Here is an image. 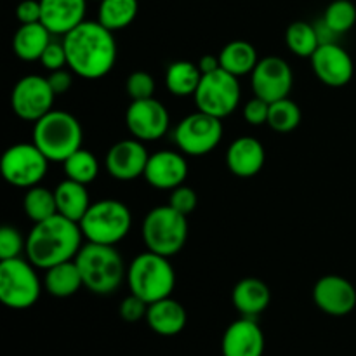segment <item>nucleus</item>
Here are the masks:
<instances>
[{
    "label": "nucleus",
    "mask_w": 356,
    "mask_h": 356,
    "mask_svg": "<svg viewBox=\"0 0 356 356\" xmlns=\"http://www.w3.org/2000/svg\"><path fill=\"white\" fill-rule=\"evenodd\" d=\"M148 302H145L143 299H139L138 296L131 294L120 302L118 306V315L124 322L136 323L139 320H146V313H148Z\"/></svg>",
    "instance_id": "38"
},
{
    "label": "nucleus",
    "mask_w": 356,
    "mask_h": 356,
    "mask_svg": "<svg viewBox=\"0 0 356 356\" xmlns=\"http://www.w3.org/2000/svg\"><path fill=\"white\" fill-rule=\"evenodd\" d=\"M301 108L291 97H284L275 103H270V113H268V125L275 132L287 134V132L296 131L301 124Z\"/></svg>",
    "instance_id": "33"
},
{
    "label": "nucleus",
    "mask_w": 356,
    "mask_h": 356,
    "mask_svg": "<svg viewBox=\"0 0 356 356\" xmlns=\"http://www.w3.org/2000/svg\"><path fill=\"white\" fill-rule=\"evenodd\" d=\"M268 113H270V103L257 96H254V99H250L243 106V120L252 127L268 124Z\"/></svg>",
    "instance_id": "40"
},
{
    "label": "nucleus",
    "mask_w": 356,
    "mask_h": 356,
    "mask_svg": "<svg viewBox=\"0 0 356 356\" xmlns=\"http://www.w3.org/2000/svg\"><path fill=\"white\" fill-rule=\"evenodd\" d=\"M54 90L49 86L47 76L24 75L13 87L10 108L14 115L24 122H37L54 110Z\"/></svg>",
    "instance_id": "12"
},
{
    "label": "nucleus",
    "mask_w": 356,
    "mask_h": 356,
    "mask_svg": "<svg viewBox=\"0 0 356 356\" xmlns=\"http://www.w3.org/2000/svg\"><path fill=\"white\" fill-rule=\"evenodd\" d=\"M72 70H56V72H51V75L47 76L49 80V86L51 89L54 90L56 96H61V94H66L73 86V75H72Z\"/></svg>",
    "instance_id": "42"
},
{
    "label": "nucleus",
    "mask_w": 356,
    "mask_h": 356,
    "mask_svg": "<svg viewBox=\"0 0 356 356\" xmlns=\"http://www.w3.org/2000/svg\"><path fill=\"white\" fill-rule=\"evenodd\" d=\"M313 302L330 316H346L356 308V289L341 275H325L313 287Z\"/></svg>",
    "instance_id": "17"
},
{
    "label": "nucleus",
    "mask_w": 356,
    "mask_h": 356,
    "mask_svg": "<svg viewBox=\"0 0 356 356\" xmlns=\"http://www.w3.org/2000/svg\"><path fill=\"white\" fill-rule=\"evenodd\" d=\"M23 211L33 225L56 216L58 214V205H56L54 190H49L40 184L28 188L23 197Z\"/></svg>",
    "instance_id": "31"
},
{
    "label": "nucleus",
    "mask_w": 356,
    "mask_h": 356,
    "mask_svg": "<svg viewBox=\"0 0 356 356\" xmlns=\"http://www.w3.org/2000/svg\"><path fill=\"white\" fill-rule=\"evenodd\" d=\"M188 216L170 205H159L146 214L143 221V242L146 250L172 257L183 250L188 240Z\"/></svg>",
    "instance_id": "7"
},
{
    "label": "nucleus",
    "mask_w": 356,
    "mask_h": 356,
    "mask_svg": "<svg viewBox=\"0 0 356 356\" xmlns=\"http://www.w3.org/2000/svg\"><path fill=\"white\" fill-rule=\"evenodd\" d=\"M33 143L49 162L63 163L82 148L83 129L75 115L51 110L33 124Z\"/></svg>",
    "instance_id": "4"
},
{
    "label": "nucleus",
    "mask_w": 356,
    "mask_h": 356,
    "mask_svg": "<svg viewBox=\"0 0 356 356\" xmlns=\"http://www.w3.org/2000/svg\"><path fill=\"white\" fill-rule=\"evenodd\" d=\"M37 266L23 257L0 261V301L10 309H28L38 301L42 292Z\"/></svg>",
    "instance_id": "8"
},
{
    "label": "nucleus",
    "mask_w": 356,
    "mask_h": 356,
    "mask_svg": "<svg viewBox=\"0 0 356 356\" xmlns=\"http://www.w3.org/2000/svg\"><path fill=\"white\" fill-rule=\"evenodd\" d=\"M202 72L198 65L191 61H174L165 72V86L176 97L195 96L200 86Z\"/></svg>",
    "instance_id": "28"
},
{
    "label": "nucleus",
    "mask_w": 356,
    "mask_h": 356,
    "mask_svg": "<svg viewBox=\"0 0 356 356\" xmlns=\"http://www.w3.org/2000/svg\"><path fill=\"white\" fill-rule=\"evenodd\" d=\"M222 356H263L264 334L254 318L242 316L222 334Z\"/></svg>",
    "instance_id": "19"
},
{
    "label": "nucleus",
    "mask_w": 356,
    "mask_h": 356,
    "mask_svg": "<svg viewBox=\"0 0 356 356\" xmlns=\"http://www.w3.org/2000/svg\"><path fill=\"white\" fill-rule=\"evenodd\" d=\"M83 233L79 222L56 214L35 222L26 238V257L38 270L73 261L82 249Z\"/></svg>",
    "instance_id": "2"
},
{
    "label": "nucleus",
    "mask_w": 356,
    "mask_h": 356,
    "mask_svg": "<svg viewBox=\"0 0 356 356\" xmlns=\"http://www.w3.org/2000/svg\"><path fill=\"white\" fill-rule=\"evenodd\" d=\"M232 302L236 312L247 318H256L264 312L271 302L270 287L261 278L247 277L242 278L233 287Z\"/></svg>",
    "instance_id": "23"
},
{
    "label": "nucleus",
    "mask_w": 356,
    "mask_h": 356,
    "mask_svg": "<svg viewBox=\"0 0 356 356\" xmlns=\"http://www.w3.org/2000/svg\"><path fill=\"white\" fill-rule=\"evenodd\" d=\"M170 115L156 97L132 101L125 111V125L132 138L143 143L159 141L167 134Z\"/></svg>",
    "instance_id": "13"
},
{
    "label": "nucleus",
    "mask_w": 356,
    "mask_h": 356,
    "mask_svg": "<svg viewBox=\"0 0 356 356\" xmlns=\"http://www.w3.org/2000/svg\"><path fill=\"white\" fill-rule=\"evenodd\" d=\"M146 183L156 190L172 191L174 188L184 184L188 177V162L184 153L162 149L149 155L146 163L145 176Z\"/></svg>",
    "instance_id": "18"
},
{
    "label": "nucleus",
    "mask_w": 356,
    "mask_h": 356,
    "mask_svg": "<svg viewBox=\"0 0 356 356\" xmlns=\"http://www.w3.org/2000/svg\"><path fill=\"white\" fill-rule=\"evenodd\" d=\"M83 287L97 296L113 294L127 280V268L115 245L86 242L75 257Z\"/></svg>",
    "instance_id": "3"
},
{
    "label": "nucleus",
    "mask_w": 356,
    "mask_h": 356,
    "mask_svg": "<svg viewBox=\"0 0 356 356\" xmlns=\"http://www.w3.org/2000/svg\"><path fill=\"white\" fill-rule=\"evenodd\" d=\"M198 204V197H197V191L193 188L186 186V184H181V186L174 188L170 191V197H169V205L172 209H176L177 212L184 216H190L191 212L197 209Z\"/></svg>",
    "instance_id": "37"
},
{
    "label": "nucleus",
    "mask_w": 356,
    "mask_h": 356,
    "mask_svg": "<svg viewBox=\"0 0 356 356\" xmlns=\"http://www.w3.org/2000/svg\"><path fill=\"white\" fill-rule=\"evenodd\" d=\"M42 19L52 35L65 37L86 21L87 0H40Z\"/></svg>",
    "instance_id": "21"
},
{
    "label": "nucleus",
    "mask_w": 356,
    "mask_h": 356,
    "mask_svg": "<svg viewBox=\"0 0 356 356\" xmlns=\"http://www.w3.org/2000/svg\"><path fill=\"white\" fill-rule=\"evenodd\" d=\"M26 250V240L14 226H2L0 228V261L21 257V252Z\"/></svg>",
    "instance_id": "35"
},
{
    "label": "nucleus",
    "mask_w": 356,
    "mask_h": 356,
    "mask_svg": "<svg viewBox=\"0 0 356 356\" xmlns=\"http://www.w3.org/2000/svg\"><path fill=\"white\" fill-rule=\"evenodd\" d=\"M42 66L49 72H56V70H63L68 66V58H66V49L65 44L61 42H54L47 45V49L44 51L40 58Z\"/></svg>",
    "instance_id": "39"
},
{
    "label": "nucleus",
    "mask_w": 356,
    "mask_h": 356,
    "mask_svg": "<svg viewBox=\"0 0 356 356\" xmlns=\"http://www.w3.org/2000/svg\"><path fill=\"white\" fill-rule=\"evenodd\" d=\"M52 42V33L42 23L21 24L13 38V51L21 61H40Z\"/></svg>",
    "instance_id": "24"
},
{
    "label": "nucleus",
    "mask_w": 356,
    "mask_h": 356,
    "mask_svg": "<svg viewBox=\"0 0 356 356\" xmlns=\"http://www.w3.org/2000/svg\"><path fill=\"white\" fill-rule=\"evenodd\" d=\"M155 79L149 75L148 72H132L129 75L127 82H125V90H127L129 97L132 101L138 99H148V97H155Z\"/></svg>",
    "instance_id": "36"
},
{
    "label": "nucleus",
    "mask_w": 356,
    "mask_h": 356,
    "mask_svg": "<svg viewBox=\"0 0 356 356\" xmlns=\"http://www.w3.org/2000/svg\"><path fill=\"white\" fill-rule=\"evenodd\" d=\"M79 225L87 242L117 245L131 232L132 214L124 202L103 198L90 204Z\"/></svg>",
    "instance_id": "6"
},
{
    "label": "nucleus",
    "mask_w": 356,
    "mask_h": 356,
    "mask_svg": "<svg viewBox=\"0 0 356 356\" xmlns=\"http://www.w3.org/2000/svg\"><path fill=\"white\" fill-rule=\"evenodd\" d=\"M285 44L292 54L299 58H312L320 47V38L316 26L306 21H294L285 31Z\"/></svg>",
    "instance_id": "30"
},
{
    "label": "nucleus",
    "mask_w": 356,
    "mask_h": 356,
    "mask_svg": "<svg viewBox=\"0 0 356 356\" xmlns=\"http://www.w3.org/2000/svg\"><path fill=\"white\" fill-rule=\"evenodd\" d=\"M266 152L259 139L242 136L236 138L226 149V165L236 177H254L263 170Z\"/></svg>",
    "instance_id": "20"
},
{
    "label": "nucleus",
    "mask_w": 356,
    "mask_h": 356,
    "mask_svg": "<svg viewBox=\"0 0 356 356\" xmlns=\"http://www.w3.org/2000/svg\"><path fill=\"white\" fill-rule=\"evenodd\" d=\"M16 17L21 24L40 23L42 7L40 0H23L16 7Z\"/></svg>",
    "instance_id": "41"
},
{
    "label": "nucleus",
    "mask_w": 356,
    "mask_h": 356,
    "mask_svg": "<svg viewBox=\"0 0 356 356\" xmlns=\"http://www.w3.org/2000/svg\"><path fill=\"white\" fill-rule=\"evenodd\" d=\"M250 83L257 97L266 103H275L289 97L294 87V73L285 59L278 56H266L257 61L256 68L250 73Z\"/></svg>",
    "instance_id": "14"
},
{
    "label": "nucleus",
    "mask_w": 356,
    "mask_h": 356,
    "mask_svg": "<svg viewBox=\"0 0 356 356\" xmlns=\"http://www.w3.org/2000/svg\"><path fill=\"white\" fill-rule=\"evenodd\" d=\"M138 13V0H99L97 21L108 30L118 31L132 24Z\"/></svg>",
    "instance_id": "29"
},
{
    "label": "nucleus",
    "mask_w": 356,
    "mask_h": 356,
    "mask_svg": "<svg viewBox=\"0 0 356 356\" xmlns=\"http://www.w3.org/2000/svg\"><path fill=\"white\" fill-rule=\"evenodd\" d=\"M242 97L238 76L222 68L202 75L200 86L195 92V104L204 113L216 118H226L236 110Z\"/></svg>",
    "instance_id": "10"
},
{
    "label": "nucleus",
    "mask_w": 356,
    "mask_h": 356,
    "mask_svg": "<svg viewBox=\"0 0 356 356\" xmlns=\"http://www.w3.org/2000/svg\"><path fill=\"white\" fill-rule=\"evenodd\" d=\"M219 61H221V68L225 72L235 76H243L254 72L259 58H257L256 47L250 42L232 40L221 49Z\"/></svg>",
    "instance_id": "27"
},
{
    "label": "nucleus",
    "mask_w": 356,
    "mask_h": 356,
    "mask_svg": "<svg viewBox=\"0 0 356 356\" xmlns=\"http://www.w3.org/2000/svg\"><path fill=\"white\" fill-rule=\"evenodd\" d=\"M49 169V160L35 143H16L0 159L2 177L16 188H33L40 184Z\"/></svg>",
    "instance_id": "9"
},
{
    "label": "nucleus",
    "mask_w": 356,
    "mask_h": 356,
    "mask_svg": "<svg viewBox=\"0 0 356 356\" xmlns=\"http://www.w3.org/2000/svg\"><path fill=\"white\" fill-rule=\"evenodd\" d=\"M222 120L204 111H195L177 124L174 141L181 153L190 156H204L214 152L222 139Z\"/></svg>",
    "instance_id": "11"
},
{
    "label": "nucleus",
    "mask_w": 356,
    "mask_h": 356,
    "mask_svg": "<svg viewBox=\"0 0 356 356\" xmlns=\"http://www.w3.org/2000/svg\"><path fill=\"white\" fill-rule=\"evenodd\" d=\"M127 285L131 294L152 305L172 296L176 271L169 257L146 250L136 256L127 266Z\"/></svg>",
    "instance_id": "5"
},
{
    "label": "nucleus",
    "mask_w": 356,
    "mask_h": 356,
    "mask_svg": "<svg viewBox=\"0 0 356 356\" xmlns=\"http://www.w3.org/2000/svg\"><path fill=\"white\" fill-rule=\"evenodd\" d=\"M188 322V315L184 306L172 298L160 299L152 302L146 313V323L155 334L163 337L177 336L184 330Z\"/></svg>",
    "instance_id": "22"
},
{
    "label": "nucleus",
    "mask_w": 356,
    "mask_h": 356,
    "mask_svg": "<svg viewBox=\"0 0 356 356\" xmlns=\"http://www.w3.org/2000/svg\"><path fill=\"white\" fill-rule=\"evenodd\" d=\"M197 65H198V68H200L202 75H205V73H212V72H216V70L221 68L219 56H204V58H202Z\"/></svg>",
    "instance_id": "43"
},
{
    "label": "nucleus",
    "mask_w": 356,
    "mask_h": 356,
    "mask_svg": "<svg viewBox=\"0 0 356 356\" xmlns=\"http://www.w3.org/2000/svg\"><path fill=\"white\" fill-rule=\"evenodd\" d=\"M68 68L86 80L106 76L117 63V42L113 31L99 21H83L63 37Z\"/></svg>",
    "instance_id": "1"
},
{
    "label": "nucleus",
    "mask_w": 356,
    "mask_h": 356,
    "mask_svg": "<svg viewBox=\"0 0 356 356\" xmlns=\"http://www.w3.org/2000/svg\"><path fill=\"white\" fill-rule=\"evenodd\" d=\"M82 287L83 280L75 259L56 264V266L45 270L44 289L52 296V298H72V296H75Z\"/></svg>",
    "instance_id": "26"
},
{
    "label": "nucleus",
    "mask_w": 356,
    "mask_h": 356,
    "mask_svg": "<svg viewBox=\"0 0 356 356\" xmlns=\"http://www.w3.org/2000/svg\"><path fill=\"white\" fill-rule=\"evenodd\" d=\"M312 68L316 79L329 87H344L355 73L353 59L337 42L322 44L312 56Z\"/></svg>",
    "instance_id": "16"
},
{
    "label": "nucleus",
    "mask_w": 356,
    "mask_h": 356,
    "mask_svg": "<svg viewBox=\"0 0 356 356\" xmlns=\"http://www.w3.org/2000/svg\"><path fill=\"white\" fill-rule=\"evenodd\" d=\"M63 170H65L66 179L90 184L99 174V162H97L94 153H90L89 149L80 148L63 162Z\"/></svg>",
    "instance_id": "32"
},
{
    "label": "nucleus",
    "mask_w": 356,
    "mask_h": 356,
    "mask_svg": "<svg viewBox=\"0 0 356 356\" xmlns=\"http://www.w3.org/2000/svg\"><path fill=\"white\" fill-rule=\"evenodd\" d=\"M148 159L149 153L146 152L145 143L136 138L122 139L106 152L104 167L113 179L134 181L145 176Z\"/></svg>",
    "instance_id": "15"
},
{
    "label": "nucleus",
    "mask_w": 356,
    "mask_h": 356,
    "mask_svg": "<svg viewBox=\"0 0 356 356\" xmlns=\"http://www.w3.org/2000/svg\"><path fill=\"white\" fill-rule=\"evenodd\" d=\"M323 23L336 35L348 33L356 23V7L351 0H334L325 9Z\"/></svg>",
    "instance_id": "34"
},
{
    "label": "nucleus",
    "mask_w": 356,
    "mask_h": 356,
    "mask_svg": "<svg viewBox=\"0 0 356 356\" xmlns=\"http://www.w3.org/2000/svg\"><path fill=\"white\" fill-rule=\"evenodd\" d=\"M56 205H58V214L65 216L66 219L80 222L86 212L90 207V198L87 193V184L76 183V181L65 179L54 188Z\"/></svg>",
    "instance_id": "25"
}]
</instances>
